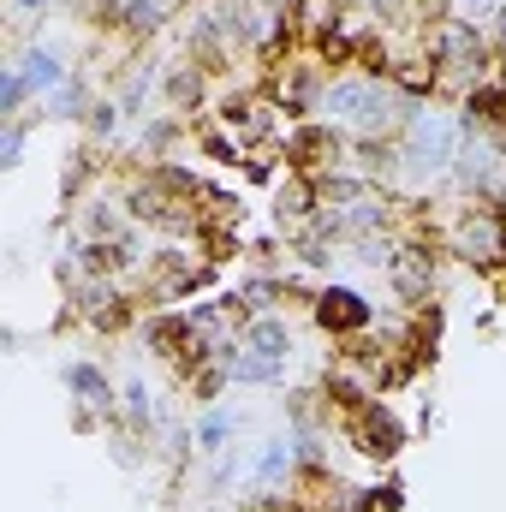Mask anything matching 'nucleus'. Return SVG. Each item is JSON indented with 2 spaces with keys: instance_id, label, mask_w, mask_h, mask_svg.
<instances>
[{
  "instance_id": "nucleus-5",
  "label": "nucleus",
  "mask_w": 506,
  "mask_h": 512,
  "mask_svg": "<svg viewBox=\"0 0 506 512\" xmlns=\"http://www.w3.org/2000/svg\"><path fill=\"white\" fill-rule=\"evenodd\" d=\"M304 465V447H298V435H274V441H262V453H256V471L251 483L262 495H280L286 483H292V471Z\"/></svg>"
},
{
  "instance_id": "nucleus-2",
  "label": "nucleus",
  "mask_w": 506,
  "mask_h": 512,
  "mask_svg": "<svg viewBox=\"0 0 506 512\" xmlns=\"http://www.w3.org/2000/svg\"><path fill=\"white\" fill-rule=\"evenodd\" d=\"M447 251L465 256V262H483V268H506V233H501V209L495 203H471V209H453L447 215Z\"/></svg>"
},
{
  "instance_id": "nucleus-12",
  "label": "nucleus",
  "mask_w": 506,
  "mask_h": 512,
  "mask_svg": "<svg viewBox=\"0 0 506 512\" xmlns=\"http://www.w3.org/2000/svg\"><path fill=\"white\" fill-rule=\"evenodd\" d=\"M120 405H126V423H131V429H149V417H155V411H149V387H143V382H126Z\"/></svg>"
},
{
  "instance_id": "nucleus-8",
  "label": "nucleus",
  "mask_w": 506,
  "mask_h": 512,
  "mask_svg": "<svg viewBox=\"0 0 506 512\" xmlns=\"http://www.w3.org/2000/svg\"><path fill=\"white\" fill-rule=\"evenodd\" d=\"M203 72H209V66H197V60H191V66H179V72L167 78L173 108H197V102H203Z\"/></svg>"
},
{
  "instance_id": "nucleus-13",
  "label": "nucleus",
  "mask_w": 506,
  "mask_h": 512,
  "mask_svg": "<svg viewBox=\"0 0 506 512\" xmlns=\"http://www.w3.org/2000/svg\"><path fill=\"white\" fill-rule=\"evenodd\" d=\"M18 155H24V120H6V137H0V161H6V167H18Z\"/></svg>"
},
{
  "instance_id": "nucleus-15",
  "label": "nucleus",
  "mask_w": 506,
  "mask_h": 512,
  "mask_svg": "<svg viewBox=\"0 0 506 512\" xmlns=\"http://www.w3.org/2000/svg\"><path fill=\"white\" fill-rule=\"evenodd\" d=\"M501 286H506V268H501Z\"/></svg>"
},
{
  "instance_id": "nucleus-9",
  "label": "nucleus",
  "mask_w": 506,
  "mask_h": 512,
  "mask_svg": "<svg viewBox=\"0 0 506 512\" xmlns=\"http://www.w3.org/2000/svg\"><path fill=\"white\" fill-rule=\"evenodd\" d=\"M233 429H239V423H233V411H209V417H203V429H197V447H203V453H227Z\"/></svg>"
},
{
  "instance_id": "nucleus-4",
  "label": "nucleus",
  "mask_w": 506,
  "mask_h": 512,
  "mask_svg": "<svg viewBox=\"0 0 506 512\" xmlns=\"http://www.w3.org/2000/svg\"><path fill=\"white\" fill-rule=\"evenodd\" d=\"M346 441H352L364 459H381V465H387V459L405 447V423L393 417V405H387V399H370L364 411H352V417H346Z\"/></svg>"
},
{
  "instance_id": "nucleus-11",
  "label": "nucleus",
  "mask_w": 506,
  "mask_h": 512,
  "mask_svg": "<svg viewBox=\"0 0 506 512\" xmlns=\"http://www.w3.org/2000/svg\"><path fill=\"white\" fill-rule=\"evenodd\" d=\"M120 120H126L120 102H90V108H84V131H90L96 143H108V137L120 131Z\"/></svg>"
},
{
  "instance_id": "nucleus-10",
  "label": "nucleus",
  "mask_w": 506,
  "mask_h": 512,
  "mask_svg": "<svg viewBox=\"0 0 506 512\" xmlns=\"http://www.w3.org/2000/svg\"><path fill=\"white\" fill-rule=\"evenodd\" d=\"M24 96H36V90L24 84V72H18V66H6V72H0V120H18Z\"/></svg>"
},
{
  "instance_id": "nucleus-6",
  "label": "nucleus",
  "mask_w": 506,
  "mask_h": 512,
  "mask_svg": "<svg viewBox=\"0 0 506 512\" xmlns=\"http://www.w3.org/2000/svg\"><path fill=\"white\" fill-rule=\"evenodd\" d=\"M66 387H72V399L84 405V411H96V417H114V405H120V393H114V382L102 376V364H66Z\"/></svg>"
},
{
  "instance_id": "nucleus-14",
  "label": "nucleus",
  "mask_w": 506,
  "mask_h": 512,
  "mask_svg": "<svg viewBox=\"0 0 506 512\" xmlns=\"http://www.w3.org/2000/svg\"><path fill=\"white\" fill-rule=\"evenodd\" d=\"M18 12H48V0H18Z\"/></svg>"
},
{
  "instance_id": "nucleus-3",
  "label": "nucleus",
  "mask_w": 506,
  "mask_h": 512,
  "mask_svg": "<svg viewBox=\"0 0 506 512\" xmlns=\"http://www.w3.org/2000/svg\"><path fill=\"white\" fill-rule=\"evenodd\" d=\"M376 304L358 292V286H322L316 292V328L334 334V340H364L376 328Z\"/></svg>"
},
{
  "instance_id": "nucleus-1",
  "label": "nucleus",
  "mask_w": 506,
  "mask_h": 512,
  "mask_svg": "<svg viewBox=\"0 0 506 512\" xmlns=\"http://www.w3.org/2000/svg\"><path fill=\"white\" fill-rule=\"evenodd\" d=\"M459 149H465V120H447L435 108H411V120L399 131V173H411L417 185L447 179L459 167Z\"/></svg>"
},
{
  "instance_id": "nucleus-7",
  "label": "nucleus",
  "mask_w": 506,
  "mask_h": 512,
  "mask_svg": "<svg viewBox=\"0 0 506 512\" xmlns=\"http://www.w3.org/2000/svg\"><path fill=\"white\" fill-rule=\"evenodd\" d=\"M18 72H24V84H30L36 96H54V90L72 84V78H66V60H60L48 42H30V48L18 54Z\"/></svg>"
}]
</instances>
